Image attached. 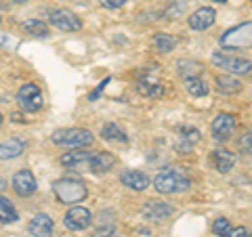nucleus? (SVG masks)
Segmentation results:
<instances>
[{
    "label": "nucleus",
    "mask_w": 252,
    "mask_h": 237,
    "mask_svg": "<svg viewBox=\"0 0 252 237\" xmlns=\"http://www.w3.org/2000/svg\"><path fill=\"white\" fill-rule=\"evenodd\" d=\"M191 180L185 175V170L175 168V166H168L164 168L162 172H158L156 178H154V187L158 193H181V191H187Z\"/></svg>",
    "instance_id": "f257e3e1"
},
{
    "label": "nucleus",
    "mask_w": 252,
    "mask_h": 237,
    "mask_svg": "<svg viewBox=\"0 0 252 237\" xmlns=\"http://www.w3.org/2000/svg\"><path fill=\"white\" fill-rule=\"evenodd\" d=\"M53 191H55V195L59 197V202L72 204V206H76L78 202H82L84 197H86V193H89V191H86V185L82 183V180L72 178V177H65V178L55 180Z\"/></svg>",
    "instance_id": "f03ea898"
},
{
    "label": "nucleus",
    "mask_w": 252,
    "mask_h": 237,
    "mask_svg": "<svg viewBox=\"0 0 252 237\" xmlns=\"http://www.w3.org/2000/svg\"><path fill=\"white\" fill-rule=\"evenodd\" d=\"M53 143L72 147V149H82L93 145V132L86 128H61V130H55Z\"/></svg>",
    "instance_id": "7ed1b4c3"
},
{
    "label": "nucleus",
    "mask_w": 252,
    "mask_h": 237,
    "mask_svg": "<svg viewBox=\"0 0 252 237\" xmlns=\"http://www.w3.org/2000/svg\"><path fill=\"white\" fill-rule=\"evenodd\" d=\"M212 63H215L217 67H223L227 74H235V76L252 72V61L250 59L240 57V55H231L227 51H217L215 55H212Z\"/></svg>",
    "instance_id": "20e7f679"
},
{
    "label": "nucleus",
    "mask_w": 252,
    "mask_h": 237,
    "mask_svg": "<svg viewBox=\"0 0 252 237\" xmlns=\"http://www.w3.org/2000/svg\"><path fill=\"white\" fill-rule=\"evenodd\" d=\"M220 44L227 46V49H244V46L252 44V23H240L231 30H227L223 36H220Z\"/></svg>",
    "instance_id": "39448f33"
},
{
    "label": "nucleus",
    "mask_w": 252,
    "mask_h": 237,
    "mask_svg": "<svg viewBox=\"0 0 252 237\" xmlns=\"http://www.w3.org/2000/svg\"><path fill=\"white\" fill-rule=\"evenodd\" d=\"M17 101L19 105L26 109V112H40L42 105H44V99H42V90L38 89L36 84H23L19 92H17Z\"/></svg>",
    "instance_id": "423d86ee"
},
{
    "label": "nucleus",
    "mask_w": 252,
    "mask_h": 237,
    "mask_svg": "<svg viewBox=\"0 0 252 237\" xmlns=\"http://www.w3.org/2000/svg\"><path fill=\"white\" fill-rule=\"evenodd\" d=\"M49 23L63 31H78L82 28V21L76 17V13L67 9H53L49 13Z\"/></svg>",
    "instance_id": "0eeeda50"
},
{
    "label": "nucleus",
    "mask_w": 252,
    "mask_h": 237,
    "mask_svg": "<svg viewBox=\"0 0 252 237\" xmlns=\"http://www.w3.org/2000/svg\"><path fill=\"white\" fill-rule=\"evenodd\" d=\"M63 223H65L67 229H72V231H84L86 227H91L93 214H91V210H86L82 206H74L65 212Z\"/></svg>",
    "instance_id": "6e6552de"
},
{
    "label": "nucleus",
    "mask_w": 252,
    "mask_h": 237,
    "mask_svg": "<svg viewBox=\"0 0 252 237\" xmlns=\"http://www.w3.org/2000/svg\"><path fill=\"white\" fill-rule=\"evenodd\" d=\"M210 130H212V137H215L217 141L231 139V134L235 132V120H233V116H229V114L217 116L215 122H212V126H210Z\"/></svg>",
    "instance_id": "1a4fd4ad"
},
{
    "label": "nucleus",
    "mask_w": 252,
    "mask_h": 237,
    "mask_svg": "<svg viewBox=\"0 0 252 237\" xmlns=\"http://www.w3.org/2000/svg\"><path fill=\"white\" fill-rule=\"evenodd\" d=\"M36 178L34 175H32L30 170H19V172H15V177H13V189H15V193L21 195V197H28L36 191Z\"/></svg>",
    "instance_id": "9d476101"
},
{
    "label": "nucleus",
    "mask_w": 252,
    "mask_h": 237,
    "mask_svg": "<svg viewBox=\"0 0 252 237\" xmlns=\"http://www.w3.org/2000/svg\"><path fill=\"white\" fill-rule=\"evenodd\" d=\"M137 89L141 94H145V97H160L164 92L162 89V80L156 76V72H145L143 76L139 78L137 82Z\"/></svg>",
    "instance_id": "9b49d317"
},
{
    "label": "nucleus",
    "mask_w": 252,
    "mask_h": 237,
    "mask_svg": "<svg viewBox=\"0 0 252 237\" xmlns=\"http://www.w3.org/2000/svg\"><path fill=\"white\" fill-rule=\"evenodd\" d=\"M172 212H175V208H172L170 204H166V202L149 200L143 206V216L147 220H164V218H168Z\"/></svg>",
    "instance_id": "f8f14e48"
},
{
    "label": "nucleus",
    "mask_w": 252,
    "mask_h": 237,
    "mask_svg": "<svg viewBox=\"0 0 252 237\" xmlns=\"http://www.w3.org/2000/svg\"><path fill=\"white\" fill-rule=\"evenodd\" d=\"M215 17H217L215 9H210V6H202V9H198L191 17H189V28L204 31V30H208L212 23H215Z\"/></svg>",
    "instance_id": "ddd939ff"
},
{
    "label": "nucleus",
    "mask_w": 252,
    "mask_h": 237,
    "mask_svg": "<svg viewBox=\"0 0 252 237\" xmlns=\"http://www.w3.org/2000/svg\"><path fill=\"white\" fill-rule=\"evenodd\" d=\"M91 157L93 153L89 151H67V153H63L61 155V164L65 166V168H86L89 170V162H91Z\"/></svg>",
    "instance_id": "4468645a"
},
{
    "label": "nucleus",
    "mask_w": 252,
    "mask_h": 237,
    "mask_svg": "<svg viewBox=\"0 0 252 237\" xmlns=\"http://www.w3.org/2000/svg\"><path fill=\"white\" fill-rule=\"evenodd\" d=\"M120 180H122L124 187L132 189V191H143V189H147V185H149L147 177L139 170H124L120 175Z\"/></svg>",
    "instance_id": "2eb2a0df"
},
{
    "label": "nucleus",
    "mask_w": 252,
    "mask_h": 237,
    "mask_svg": "<svg viewBox=\"0 0 252 237\" xmlns=\"http://www.w3.org/2000/svg\"><path fill=\"white\" fill-rule=\"evenodd\" d=\"M114 164H116V157L112 153L99 151V153H93L91 162H89V170L94 172V175H103V172H107Z\"/></svg>",
    "instance_id": "dca6fc26"
},
{
    "label": "nucleus",
    "mask_w": 252,
    "mask_h": 237,
    "mask_svg": "<svg viewBox=\"0 0 252 237\" xmlns=\"http://www.w3.org/2000/svg\"><path fill=\"white\" fill-rule=\"evenodd\" d=\"M30 233L34 237H51L53 235V220L46 214H38L32 218L30 223Z\"/></svg>",
    "instance_id": "f3484780"
},
{
    "label": "nucleus",
    "mask_w": 252,
    "mask_h": 237,
    "mask_svg": "<svg viewBox=\"0 0 252 237\" xmlns=\"http://www.w3.org/2000/svg\"><path fill=\"white\" fill-rule=\"evenodd\" d=\"M26 151V143L21 139H9L0 143V160H15Z\"/></svg>",
    "instance_id": "a211bd4d"
},
{
    "label": "nucleus",
    "mask_w": 252,
    "mask_h": 237,
    "mask_svg": "<svg viewBox=\"0 0 252 237\" xmlns=\"http://www.w3.org/2000/svg\"><path fill=\"white\" fill-rule=\"evenodd\" d=\"M198 141H200V130L198 128H191V126H181L179 128V149L183 153H187Z\"/></svg>",
    "instance_id": "6ab92c4d"
},
{
    "label": "nucleus",
    "mask_w": 252,
    "mask_h": 237,
    "mask_svg": "<svg viewBox=\"0 0 252 237\" xmlns=\"http://www.w3.org/2000/svg\"><path fill=\"white\" fill-rule=\"evenodd\" d=\"M210 160H212V164H215V168L225 175V172H229V170L233 168L235 155H233L231 151H225V149H217V151H212Z\"/></svg>",
    "instance_id": "aec40b11"
},
{
    "label": "nucleus",
    "mask_w": 252,
    "mask_h": 237,
    "mask_svg": "<svg viewBox=\"0 0 252 237\" xmlns=\"http://www.w3.org/2000/svg\"><path fill=\"white\" fill-rule=\"evenodd\" d=\"M185 89H187L189 94H193V97H204V94H208V84L198 76H187L185 78Z\"/></svg>",
    "instance_id": "412c9836"
},
{
    "label": "nucleus",
    "mask_w": 252,
    "mask_h": 237,
    "mask_svg": "<svg viewBox=\"0 0 252 237\" xmlns=\"http://www.w3.org/2000/svg\"><path fill=\"white\" fill-rule=\"evenodd\" d=\"M217 86H219L220 92H227V94H233V92L242 90L240 80H235V78H231V76H217Z\"/></svg>",
    "instance_id": "4be33fe9"
},
{
    "label": "nucleus",
    "mask_w": 252,
    "mask_h": 237,
    "mask_svg": "<svg viewBox=\"0 0 252 237\" xmlns=\"http://www.w3.org/2000/svg\"><path fill=\"white\" fill-rule=\"evenodd\" d=\"M19 218L17 210L6 197H0V223H15Z\"/></svg>",
    "instance_id": "5701e85b"
},
{
    "label": "nucleus",
    "mask_w": 252,
    "mask_h": 237,
    "mask_svg": "<svg viewBox=\"0 0 252 237\" xmlns=\"http://www.w3.org/2000/svg\"><path fill=\"white\" fill-rule=\"evenodd\" d=\"M23 30L28 31L32 36H38V38H46L49 36V28H46V23L40 21V19H30L23 23Z\"/></svg>",
    "instance_id": "b1692460"
},
{
    "label": "nucleus",
    "mask_w": 252,
    "mask_h": 237,
    "mask_svg": "<svg viewBox=\"0 0 252 237\" xmlns=\"http://www.w3.org/2000/svg\"><path fill=\"white\" fill-rule=\"evenodd\" d=\"M154 44H156L158 51L170 53V51L177 46V38L170 36V34H156V36H154Z\"/></svg>",
    "instance_id": "393cba45"
},
{
    "label": "nucleus",
    "mask_w": 252,
    "mask_h": 237,
    "mask_svg": "<svg viewBox=\"0 0 252 237\" xmlns=\"http://www.w3.org/2000/svg\"><path fill=\"white\" fill-rule=\"evenodd\" d=\"M101 134H103V139H107V141L126 143V132L120 128V126H116V124H105L103 130H101Z\"/></svg>",
    "instance_id": "a878e982"
},
{
    "label": "nucleus",
    "mask_w": 252,
    "mask_h": 237,
    "mask_svg": "<svg viewBox=\"0 0 252 237\" xmlns=\"http://www.w3.org/2000/svg\"><path fill=\"white\" fill-rule=\"evenodd\" d=\"M93 237H122V235H120V231H118V229L114 227V223H112V225H99L93 231Z\"/></svg>",
    "instance_id": "bb28decb"
},
{
    "label": "nucleus",
    "mask_w": 252,
    "mask_h": 237,
    "mask_svg": "<svg viewBox=\"0 0 252 237\" xmlns=\"http://www.w3.org/2000/svg\"><path fill=\"white\" fill-rule=\"evenodd\" d=\"M212 231H215V235H219V237H225L227 233L231 231L229 220H227V218H217L215 223H212Z\"/></svg>",
    "instance_id": "cd10ccee"
},
{
    "label": "nucleus",
    "mask_w": 252,
    "mask_h": 237,
    "mask_svg": "<svg viewBox=\"0 0 252 237\" xmlns=\"http://www.w3.org/2000/svg\"><path fill=\"white\" fill-rule=\"evenodd\" d=\"M126 2H128V0H101V4H103L105 9H120Z\"/></svg>",
    "instance_id": "c85d7f7f"
},
{
    "label": "nucleus",
    "mask_w": 252,
    "mask_h": 237,
    "mask_svg": "<svg viewBox=\"0 0 252 237\" xmlns=\"http://www.w3.org/2000/svg\"><path fill=\"white\" fill-rule=\"evenodd\" d=\"M240 147L244 149V151H252V139H250V134H244V139H240Z\"/></svg>",
    "instance_id": "c756f323"
},
{
    "label": "nucleus",
    "mask_w": 252,
    "mask_h": 237,
    "mask_svg": "<svg viewBox=\"0 0 252 237\" xmlns=\"http://www.w3.org/2000/svg\"><path fill=\"white\" fill-rule=\"evenodd\" d=\"M225 237H248V231L244 227H238V229H231V231L227 233Z\"/></svg>",
    "instance_id": "7c9ffc66"
},
{
    "label": "nucleus",
    "mask_w": 252,
    "mask_h": 237,
    "mask_svg": "<svg viewBox=\"0 0 252 237\" xmlns=\"http://www.w3.org/2000/svg\"><path fill=\"white\" fill-rule=\"evenodd\" d=\"M107 82H109V80H107V78H105V80H103V82H101V84L97 86V90H94V92H91V101H94V99H97V97H99V92H101V90H103V86H105Z\"/></svg>",
    "instance_id": "2f4dec72"
},
{
    "label": "nucleus",
    "mask_w": 252,
    "mask_h": 237,
    "mask_svg": "<svg viewBox=\"0 0 252 237\" xmlns=\"http://www.w3.org/2000/svg\"><path fill=\"white\" fill-rule=\"evenodd\" d=\"M2 189H4V183H2V180H0V191H2Z\"/></svg>",
    "instance_id": "473e14b6"
},
{
    "label": "nucleus",
    "mask_w": 252,
    "mask_h": 237,
    "mask_svg": "<svg viewBox=\"0 0 252 237\" xmlns=\"http://www.w3.org/2000/svg\"><path fill=\"white\" fill-rule=\"evenodd\" d=\"M215 2H227V0H215Z\"/></svg>",
    "instance_id": "72a5a7b5"
},
{
    "label": "nucleus",
    "mask_w": 252,
    "mask_h": 237,
    "mask_svg": "<svg viewBox=\"0 0 252 237\" xmlns=\"http://www.w3.org/2000/svg\"><path fill=\"white\" fill-rule=\"evenodd\" d=\"M15 2H26V0H15Z\"/></svg>",
    "instance_id": "f704fd0d"
},
{
    "label": "nucleus",
    "mask_w": 252,
    "mask_h": 237,
    "mask_svg": "<svg viewBox=\"0 0 252 237\" xmlns=\"http://www.w3.org/2000/svg\"><path fill=\"white\" fill-rule=\"evenodd\" d=\"M0 124H2V114H0Z\"/></svg>",
    "instance_id": "c9c22d12"
},
{
    "label": "nucleus",
    "mask_w": 252,
    "mask_h": 237,
    "mask_svg": "<svg viewBox=\"0 0 252 237\" xmlns=\"http://www.w3.org/2000/svg\"><path fill=\"white\" fill-rule=\"evenodd\" d=\"M0 21H2V19H0Z\"/></svg>",
    "instance_id": "e433bc0d"
}]
</instances>
